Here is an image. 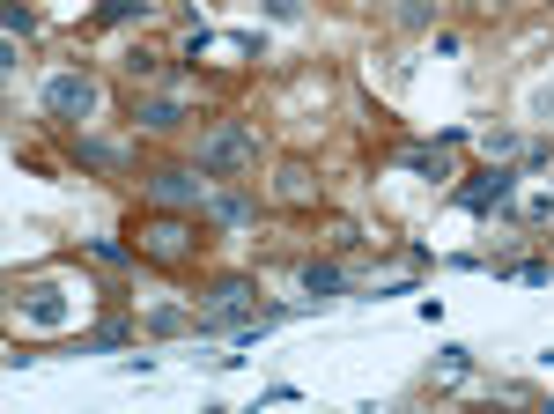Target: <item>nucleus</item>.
Returning a JSON list of instances; mask_svg holds the SVG:
<instances>
[{
    "label": "nucleus",
    "mask_w": 554,
    "mask_h": 414,
    "mask_svg": "<svg viewBox=\"0 0 554 414\" xmlns=\"http://www.w3.org/2000/svg\"><path fill=\"white\" fill-rule=\"evenodd\" d=\"M252 163H259V141L244 134V126H222V134L200 148V171L207 178H237V171H252Z\"/></svg>",
    "instance_id": "obj_1"
},
{
    "label": "nucleus",
    "mask_w": 554,
    "mask_h": 414,
    "mask_svg": "<svg viewBox=\"0 0 554 414\" xmlns=\"http://www.w3.org/2000/svg\"><path fill=\"white\" fill-rule=\"evenodd\" d=\"M45 111H52V119H60V126H82L89 119V111H97V82H89V74H52V82H45Z\"/></svg>",
    "instance_id": "obj_2"
},
{
    "label": "nucleus",
    "mask_w": 554,
    "mask_h": 414,
    "mask_svg": "<svg viewBox=\"0 0 554 414\" xmlns=\"http://www.w3.org/2000/svg\"><path fill=\"white\" fill-rule=\"evenodd\" d=\"M148 193H156L163 207H193V200L207 193V171H185V163H170V171L148 178Z\"/></svg>",
    "instance_id": "obj_3"
},
{
    "label": "nucleus",
    "mask_w": 554,
    "mask_h": 414,
    "mask_svg": "<svg viewBox=\"0 0 554 414\" xmlns=\"http://www.w3.org/2000/svg\"><path fill=\"white\" fill-rule=\"evenodd\" d=\"M148 252H156V259H185V252H193V237H185V222H148Z\"/></svg>",
    "instance_id": "obj_4"
},
{
    "label": "nucleus",
    "mask_w": 554,
    "mask_h": 414,
    "mask_svg": "<svg viewBox=\"0 0 554 414\" xmlns=\"http://www.w3.org/2000/svg\"><path fill=\"white\" fill-rule=\"evenodd\" d=\"M303 289H311V296H340L348 281H340V267H333V259H311V267H303Z\"/></svg>",
    "instance_id": "obj_5"
},
{
    "label": "nucleus",
    "mask_w": 554,
    "mask_h": 414,
    "mask_svg": "<svg viewBox=\"0 0 554 414\" xmlns=\"http://www.w3.org/2000/svg\"><path fill=\"white\" fill-rule=\"evenodd\" d=\"M178 119H185V104H178V97H156V104H141V126H148V134H170Z\"/></svg>",
    "instance_id": "obj_6"
},
{
    "label": "nucleus",
    "mask_w": 554,
    "mask_h": 414,
    "mask_svg": "<svg viewBox=\"0 0 554 414\" xmlns=\"http://www.w3.org/2000/svg\"><path fill=\"white\" fill-rule=\"evenodd\" d=\"M30 318H37V326H60V289H52V281L30 289Z\"/></svg>",
    "instance_id": "obj_7"
},
{
    "label": "nucleus",
    "mask_w": 554,
    "mask_h": 414,
    "mask_svg": "<svg viewBox=\"0 0 554 414\" xmlns=\"http://www.w3.org/2000/svg\"><path fill=\"white\" fill-rule=\"evenodd\" d=\"M510 193V171H488L481 185H466V207H488V200H503Z\"/></svg>",
    "instance_id": "obj_8"
},
{
    "label": "nucleus",
    "mask_w": 554,
    "mask_h": 414,
    "mask_svg": "<svg viewBox=\"0 0 554 414\" xmlns=\"http://www.w3.org/2000/svg\"><path fill=\"white\" fill-rule=\"evenodd\" d=\"M407 163H414V171H429V178H451V156H444V148H436V156H429V148H414Z\"/></svg>",
    "instance_id": "obj_9"
},
{
    "label": "nucleus",
    "mask_w": 554,
    "mask_h": 414,
    "mask_svg": "<svg viewBox=\"0 0 554 414\" xmlns=\"http://www.w3.org/2000/svg\"><path fill=\"white\" fill-rule=\"evenodd\" d=\"M281 193H289V200H311V171H303V163H289V171H281Z\"/></svg>",
    "instance_id": "obj_10"
},
{
    "label": "nucleus",
    "mask_w": 554,
    "mask_h": 414,
    "mask_svg": "<svg viewBox=\"0 0 554 414\" xmlns=\"http://www.w3.org/2000/svg\"><path fill=\"white\" fill-rule=\"evenodd\" d=\"M111 23H133V15H148V0H104Z\"/></svg>",
    "instance_id": "obj_11"
},
{
    "label": "nucleus",
    "mask_w": 554,
    "mask_h": 414,
    "mask_svg": "<svg viewBox=\"0 0 554 414\" xmlns=\"http://www.w3.org/2000/svg\"><path fill=\"white\" fill-rule=\"evenodd\" d=\"M23 30H37V15L23 8V0H8V37H23Z\"/></svg>",
    "instance_id": "obj_12"
},
{
    "label": "nucleus",
    "mask_w": 554,
    "mask_h": 414,
    "mask_svg": "<svg viewBox=\"0 0 554 414\" xmlns=\"http://www.w3.org/2000/svg\"><path fill=\"white\" fill-rule=\"evenodd\" d=\"M503 8H510V0H503Z\"/></svg>",
    "instance_id": "obj_13"
}]
</instances>
